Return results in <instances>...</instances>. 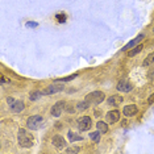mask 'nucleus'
Here are the masks:
<instances>
[{"instance_id": "f257e3e1", "label": "nucleus", "mask_w": 154, "mask_h": 154, "mask_svg": "<svg viewBox=\"0 0 154 154\" xmlns=\"http://www.w3.org/2000/svg\"><path fill=\"white\" fill-rule=\"evenodd\" d=\"M17 140H19V145L22 146V148H32L33 144H34V140L33 137L26 132L25 129H20L19 135H17Z\"/></svg>"}, {"instance_id": "f03ea898", "label": "nucleus", "mask_w": 154, "mask_h": 154, "mask_svg": "<svg viewBox=\"0 0 154 154\" xmlns=\"http://www.w3.org/2000/svg\"><path fill=\"white\" fill-rule=\"evenodd\" d=\"M42 123H43L42 116L34 115V116H31L28 120H26V126H28V129H31V130H38L42 126Z\"/></svg>"}, {"instance_id": "7ed1b4c3", "label": "nucleus", "mask_w": 154, "mask_h": 154, "mask_svg": "<svg viewBox=\"0 0 154 154\" xmlns=\"http://www.w3.org/2000/svg\"><path fill=\"white\" fill-rule=\"evenodd\" d=\"M104 98H105V95L102 91H93V92H90L84 98V100L88 102L90 104H100L104 100Z\"/></svg>"}, {"instance_id": "20e7f679", "label": "nucleus", "mask_w": 154, "mask_h": 154, "mask_svg": "<svg viewBox=\"0 0 154 154\" xmlns=\"http://www.w3.org/2000/svg\"><path fill=\"white\" fill-rule=\"evenodd\" d=\"M61 91H63V84L61 82H57V80H55V83L48 86L45 90H43L42 95H53V93H58Z\"/></svg>"}, {"instance_id": "39448f33", "label": "nucleus", "mask_w": 154, "mask_h": 154, "mask_svg": "<svg viewBox=\"0 0 154 154\" xmlns=\"http://www.w3.org/2000/svg\"><path fill=\"white\" fill-rule=\"evenodd\" d=\"M76 124H78V128H79L80 132H86V130H88L92 126V121H91V119H90L88 116L79 117Z\"/></svg>"}, {"instance_id": "423d86ee", "label": "nucleus", "mask_w": 154, "mask_h": 154, "mask_svg": "<svg viewBox=\"0 0 154 154\" xmlns=\"http://www.w3.org/2000/svg\"><path fill=\"white\" fill-rule=\"evenodd\" d=\"M65 109H66V103L65 102H57L52 107L50 113H52V116H54V117H59Z\"/></svg>"}, {"instance_id": "0eeeda50", "label": "nucleus", "mask_w": 154, "mask_h": 154, "mask_svg": "<svg viewBox=\"0 0 154 154\" xmlns=\"http://www.w3.org/2000/svg\"><path fill=\"white\" fill-rule=\"evenodd\" d=\"M117 90L121 91V92H129V91L133 90V84L129 82V80L123 79V80H120L119 84H117Z\"/></svg>"}, {"instance_id": "6e6552de", "label": "nucleus", "mask_w": 154, "mask_h": 154, "mask_svg": "<svg viewBox=\"0 0 154 154\" xmlns=\"http://www.w3.org/2000/svg\"><path fill=\"white\" fill-rule=\"evenodd\" d=\"M105 119H107V123L109 124H115L120 120V112L117 109H113V111H109L108 113L105 115Z\"/></svg>"}, {"instance_id": "1a4fd4ad", "label": "nucleus", "mask_w": 154, "mask_h": 154, "mask_svg": "<svg viewBox=\"0 0 154 154\" xmlns=\"http://www.w3.org/2000/svg\"><path fill=\"white\" fill-rule=\"evenodd\" d=\"M123 113L125 115L126 117H132V116H136L138 113V108L136 105L130 104V105H125L123 108Z\"/></svg>"}, {"instance_id": "9d476101", "label": "nucleus", "mask_w": 154, "mask_h": 154, "mask_svg": "<svg viewBox=\"0 0 154 154\" xmlns=\"http://www.w3.org/2000/svg\"><path fill=\"white\" fill-rule=\"evenodd\" d=\"M52 142H53V145H54L57 149H62V148H65V145H66L65 138H63L62 136H59V135H55L54 137H53Z\"/></svg>"}, {"instance_id": "9b49d317", "label": "nucleus", "mask_w": 154, "mask_h": 154, "mask_svg": "<svg viewBox=\"0 0 154 154\" xmlns=\"http://www.w3.org/2000/svg\"><path fill=\"white\" fill-rule=\"evenodd\" d=\"M9 107H11L12 112H15V113H20V112L22 111V109L25 108L24 102H21V100H15V102H13Z\"/></svg>"}, {"instance_id": "f8f14e48", "label": "nucleus", "mask_w": 154, "mask_h": 154, "mask_svg": "<svg viewBox=\"0 0 154 154\" xmlns=\"http://www.w3.org/2000/svg\"><path fill=\"white\" fill-rule=\"evenodd\" d=\"M107 103H108L111 107H117V105H120L123 103V98L120 95H112V96H109L108 98Z\"/></svg>"}, {"instance_id": "ddd939ff", "label": "nucleus", "mask_w": 154, "mask_h": 154, "mask_svg": "<svg viewBox=\"0 0 154 154\" xmlns=\"http://www.w3.org/2000/svg\"><path fill=\"white\" fill-rule=\"evenodd\" d=\"M144 38H145V36H144V34H140V36H137V37H136L135 40H132V41H130V42H129L128 45H126V46H125V48H124L123 50H128V49H132V48H135V46L137 45V43H138L140 41H142Z\"/></svg>"}, {"instance_id": "4468645a", "label": "nucleus", "mask_w": 154, "mask_h": 154, "mask_svg": "<svg viewBox=\"0 0 154 154\" xmlns=\"http://www.w3.org/2000/svg\"><path fill=\"white\" fill-rule=\"evenodd\" d=\"M67 137H69V140H70V141H71V142H75V141H82V140H83V137H82V136L76 135V133H74V132H73V130H70V132H69Z\"/></svg>"}, {"instance_id": "2eb2a0df", "label": "nucleus", "mask_w": 154, "mask_h": 154, "mask_svg": "<svg viewBox=\"0 0 154 154\" xmlns=\"http://www.w3.org/2000/svg\"><path fill=\"white\" fill-rule=\"evenodd\" d=\"M96 128H98L99 132L107 133V132H108V124L104 123V121H99L98 124H96Z\"/></svg>"}, {"instance_id": "dca6fc26", "label": "nucleus", "mask_w": 154, "mask_h": 154, "mask_svg": "<svg viewBox=\"0 0 154 154\" xmlns=\"http://www.w3.org/2000/svg\"><path fill=\"white\" fill-rule=\"evenodd\" d=\"M142 49H144V46H142V45H137V46H135V48H132V50H130V52H128V57H135V55H137Z\"/></svg>"}, {"instance_id": "f3484780", "label": "nucleus", "mask_w": 154, "mask_h": 154, "mask_svg": "<svg viewBox=\"0 0 154 154\" xmlns=\"http://www.w3.org/2000/svg\"><path fill=\"white\" fill-rule=\"evenodd\" d=\"M153 65H154V53H150L144 61V66H153Z\"/></svg>"}, {"instance_id": "a211bd4d", "label": "nucleus", "mask_w": 154, "mask_h": 154, "mask_svg": "<svg viewBox=\"0 0 154 154\" xmlns=\"http://www.w3.org/2000/svg\"><path fill=\"white\" fill-rule=\"evenodd\" d=\"M100 133L102 132H93V133H91V135H90V138L92 140L93 142H96V144H99L100 142Z\"/></svg>"}, {"instance_id": "6ab92c4d", "label": "nucleus", "mask_w": 154, "mask_h": 154, "mask_svg": "<svg viewBox=\"0 0 154 154\" xmlns=\"http://www.w3.org/2000/svg\"><path fill=\"white\" fill-rule=\"evenodd\" d=\"M90 107V103L88 102H86V100H83V102H80L78 103V109L79 111H83V109H87Z\"/></svg>"}, {"instance_id": "aec40b11", "label": "nucleus", "mask_w": 154, "mask_h": 154, "mask_svg": "<svg viewBox=\"0 0 154 154\" xmlns=\"http://www.w3.org/2000/svg\"><path fill=\"white\" fill-rule=\"evenodd\" d=\"M41 95H42V92H40V91H34V92H32L31 95H29V99H31V100H37Z\"/></svg>"}, {"instance_id": "412c9836", "label": "nucleus", "mask_w": 154, "mask_h": 154, "mask_svg": "<svg viewBox=\"0 0 154 154\" xmlns=\"http://www.w3.org/2000/svg\"><path fill=\"white\" fill-rule=\"evenodd\" d=\"M76 78V75H70L67 76V78H62V79H57V82H67V80H73V79H75Z\"/></svg>"}, {"instance_id": "4be33fe9", "label": "nucleus", "mask_w": 154, "mask_h": 154, "mask_svg": "<svg viewBox=\"0 0 154 154\" xmlns=\"http://www.w3.org/2000/svg\"><path fill=\"white\" fill-rule=\"evenodd\" d=\"M79 148H67L66 149V153H78Z\"/></svg>"}, {"instance_id": "5701e85b", "label": "nucleus", "mask_w": 154, "mask_h": 154, "mask_svg": "<svg viewBox=\"0 0 154 154\" xmlns=\"http://www.w3.org/2000/svg\"><path fill=\"white\" fill-rule=\"evenodd\" d=\"M148 103H149V104H153V103H154V95H150V96H149Z\"/></svg>"}, {"instance_id": "b1692460", "label": "nucleus", "mask_w": 154, "mask_h": 154, "mask_svg": "<svg viewBox=\"0 0 154 154\" xmlns=\"http://www.w3.org/2000/svg\"><path fill=\"white\" fill-rule=\"evenodd\" d=\"M7 102H8V105H11L12 103L15 102V99H13V98H8V99H7Z\"/></svg>"}, {"instance_id": "393cba45", "label": "nucleus", "mask_w": 154, "mask_h": 154, "mask_svg": "<svg viewBox=\"0 0 154 154\" xmlns=\"http://www.w3.org/2000/svg\"><path fill=\"white\" fill-rule=\"evenodd\" d=\"M5 82H7L5 76H4V75H1V83H5Z\"/></svg>"}, {"instance_id": "a878e982", "label": "nucleus", "mask_w": 154, "mask_h": 154, "mask_svg": "<svg viewBox=\"0 0 154 154\" xmlns=\"http://www.w3.org/2000/svg\"><path fill=\"white\" fill-rule=\"evenodd\" d=\"M153 32H154V29H153Z\"/></svg>"}]
</instances>
